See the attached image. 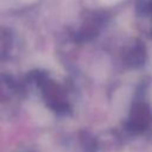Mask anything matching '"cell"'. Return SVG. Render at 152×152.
<instances>
[{
	"instance_id": "1",
	"label": "cell",
	"mask_w": 152,
	"mask_h": 152,
	"mask_svg": "<svg viewBox=\"0 0 152 152\" xmlns=\"http://www.w3.org/2000/svg\"><path fill=\"white\" fill-rule=\"evenodd\" d=\"M99 1L102 2V4H104V5H112V4L116 2L118 0H99Z\"/></svg>"
},
{
	"instance_id": "2",
	"label": "cell",
	"mask_w": 152,
	"mask_h": 152,
	"mask_svg": "<svg viewBox=\"0 0 152 152\" xmlns=\"http://www.w3.org/2000/svg\"><path fill=\"white\" fill-rule=\"evenodd\" d=\"M23 1H32V0H23Z\"/></svg>"
}]
</instances>
